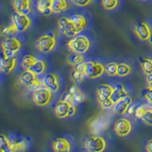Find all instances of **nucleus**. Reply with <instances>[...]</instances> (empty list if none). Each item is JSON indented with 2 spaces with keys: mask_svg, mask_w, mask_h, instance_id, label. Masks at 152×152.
<instances>
[{
  "mask_svg": "<svg viewBox=\"0 0 152 152\" xmlns=\"http://www.w3.org/2000/svg\"><path fill=\"white\" fill-rule=\"evenodd\" d=\"M113 87L107 84L99 85L97 88V99L99 104L110 98L113 92Z\"/></svg>",
  "mask_w": 152,
  "mask_h": 152,
  "instance_id": "nucleus-16",
  "label": "nucleus"
},
{
  "mask_svg": "<svg viewBox=\"0 0 152 152\" xmlns=\"http://www.w3.org/2000/svg\"><path fill=\"white\" fill-rule=\"evenodd\" d=\"M134 32L138 39L143 41L148 40L152 34V28L150 24L146 21H140L135 24Z\"/></svg>",
  "mask_w": 152,
  "mask_h": 152,
  "instance_id": "nucleus-12",
  "label": "nucleus"
},
{
  "mask_svg": "<svg viewBox=\"0 0 152 152\" xmlns=\"http://www.w3.org/2000/svg\"><path fill=\"white\" fill-rule=\"evenodd\" d=\"M109 124V119L107 116L100 113L94 116L88 122V128L94 135H100L108 128Z\"/></svg>",
  "mask_w": 152,
  "mask_h": 152,
  "instance_id": "nucleus-4",
  "label": "nucleus"
},
{
  "mask_svg": "<svg viewBox=\"0 0 152 152\" xmlns=\"http://www.w3.org/2000/svg\"><path fill=\"white\" fill-rule=\"evenodd\" d=\"M0 152H6V151L4 150H2V149H0Z\"/></svg>",
  "mask_w": 152,
  "mask_h": 152,
  "instance_id": "nucleus-43",
  "label": "nucleus"
},
{
  "mask_svg": "<svg viewBox=\"0 0 152 152\" xmlns=\"http://www.w3.org/2000/svg\"><path fill=\"white\" fill-rule=\"evenodd\" d=\"M12 7L15 12L29 15L31 12V0H12Z\"/></svg>",
  "mask_w": 152,
  "mask_h": 152,
  "instance_id": "nucleus-17",
  "label": "nucleus"
},
{
  "mask_svg": "<svg viewBox=\"0 0 152 152\" xmlns=\"http://www.w3.org/2000/svg\"><path fill=\"white\" fill-rule=\"evenodd\" d=\"M56 42V31H53L38 37L35 47L42 53L48 54L55 49Z\"/></svg>",
  "mask_w": 152,
  "mask_h": 152,
  "instance_id": "nucleus-1",
  "label": "nucleus"
},
{
  "mask_svg": "<svg viewBox=\"0 0 152 152\" xmlns=\"http://www.w3.org/2000/svg\"><path fill=\"white\" fill-rule=\"evenodd\" d=\"M11 139H9L5 134H1L0 135V148L2 150L5 151L6 152L9 151V147H10Z\"/></svg>",
  "mask_w": 152,
  "mask_h": 152,
  "instance_id": "nucleus-36",
  "label": "nucleus"
},
{
  "mask_svg": "<svg viewBox=\"0 0 152 152\" xmlns=\"http://www.w3.org/2000/svg\"><path fill=\"white\" fill-rule=\"evenodd\" d=\"M76 107L64 100L57 101L54 107V113L59 119L72 117L76 113Z\"/></svg>",
  "mask_w": 152,
  "mask_h": 152,
  "instance_id": "nucleus-7",
  "label": "nucleus"
},
{
  "mask_svg": "<svg viewBox=\"0 0 152 152\" xmlns=\"http://www.w3.org/2000/svg\"><path fill=\"white\" fill-rule=\"evenodd\" d=\"M43 86V82H42V81H40L39 78H37L36 79L34 80V81H32L29 85H28L26 88H28L30 91L34 92L35 91L38 90L39 88H40Z\"/></svg>",
  "mask_w": 152,
  "mask_h": 152,
  "instance_id": "nucleus-38",
  "label": "nucleus"
},
{
  "mask_svg": "<svg viewBox=\"0 0 152 152\" xmlns=\"http://www.w3.org/2000/svg\"><path fill=\"white\" fill-rule=\"evenodd\" d=\"M132 104V98L128 95L115 104L113 107V111L119 115H124L128 112L129 108Z\"/></svg>",
  "mask_w": 152,
  "mask_h": 152,
  "instance_id": "nucleus-18",
  "label": "nucleus"
},
{
  "mask_svg": "<svg viewBox=\"0 0 152 152\" xmlns=\"http://www.w3.org/2000/svg\"><path fill=\"white\" fill-rule=\"evenodd\" d=\"M141 1H148V0H141Z\"/></svg>",
  "mask_w": 152,
  "mask_h": 152,
  "instance_id": "nucleus-44",
  "label": "nucleus"
},
{
  "mask_svg": "<svg viewBox=\"0 0 152 152\" xmlns=\"http://www.w3.org/2000/svg\"><path fill=\"white\" fill-rule=\"evenodd\" d=\"M117 66L118 63L111 62L107 63L105 66V72L110 76H116L117 74Z\"/></svg>",
  "mask_w": 152,
  "mask_h": 152,
  "instance_id": "nucleus-34",
  "label": "nucleus"
},
{
  "mask_svg": "<svg viewBox=\"0 0 152 152\" xmlns=\"http://www.w3.org/2000/svg\"><path fill=\"white\" fill-rule=\"evenodd\" d=\"M53 152H71L72 145L68 139L65 138H56L52 144Z\"/></svg>",
  "mask_w": 152,
  "mask_h": 152,
  "instance_id": "nucleus-15",
  "label": "nucleus"
},
{
  "mask_svg": "<svg viewBox=\"0 0 152 152\" xmlns=\"http://www.w3.org/2000/svg\"><path fill=\"white\" fill-rule=\"evenodd\" d=\"M132 72V67L126 62H119L117 66V74L116 76L125 78L129 75L130 73Z\"/></svg>",
  "mask_w": 152,
  "mask_h": 152,
  "instance_id": "nucleus-26",
  "label": "nucleus"
},
{
  "mask_svg": "<svg viewBox=\"0 0 152 152\" xmlns=\"http://www.w3.org/2000/svg\"><path fill=\"white\" fill-rule=\"evenodd\" d=\"M21 47L22 44L18 38L15 37H6L2 42V54L7 57L15 56Z\"/></svg>",
  "mask_w": 152,
  "mask_h": 152,
  "instance_id": "nucleus-5",
  "label": "nucleus"
},
{
  "mask_svg": "<svg viewBox=\"0 0 152 152\" xmlns=\"http://www.w3.org/2000/svg\"><path fill=\"white\" fill-rule=\"evenodd\" d=\"M53 92L45 87H41L33 92L32 100L38 107H47L52 100Z\"/></svg>",
  "mask_w": 152,
  "mask_h": 152,
  "instance_id": "nucleus-9",
  "label": "nucleus"
},
{
  "mask_svg": "<svg viewBox=\"0 0 152 152\" xmlns=\"http://www.w3.org/2000/svg\"><path fill=\"white\" fill-rule=\"evenodd\" d=\"M70 2L78 7H85L91 4L93 0H70Z\"/></svg>",
  "mask_w": 152,
  "mask_h": 152,
  "instance_id": "nucleus-39",
  "label": "nucleus"
},
{
  "mask_svg": "<svg viewBox=\"0 0 152 152\" xmlns=\"http://www.w3.org/2000/svg\"><path fill=\"white\" fill-rule=\"evenodd\" d=\"M145 150L147 152H152V139H150L147 142L145 146Z\"/></svg>",
  "mask_w": 152,
  "mask_h": 152,
  "instance_id": "nucleus-41",
  "label": "nucleus"
},
{
  "mask_svg": "<svg viewBox=\"0 0 152 152\" xmlns=\"http://www.w3.org/2000/svg\"><path fill=\"white\" fill-rule=\"evenodd\" d=\"M101 4L105 10L112 11L118 7L119 0H101Z\"/></svg>",
  "mask_w": 152,
  "mask_h": 152,
  "instance_id": "nucleus-32",
  "label": "nucleus"
},
{
  "mask_svg": "<svg viewBox=\"0 0 152 152\" xmlns=\"http://www.w3.org/2000/svg\"><path fill=\"white\" fill-rule=\"evenodd\" d=\"M84 68H85V62L81 63V64L74 66L73 71L71 74V78L75 85L81 84V82H83L85 77H86L85 72H84Z\"/></svg>",
  "mask_w": 152,
  "mask_h": 152,
  "instance_id": "nucleus-20",
  "label": "nucleus"
},
{
  "mask_svg": "<svg viewBox=\"0 0 152 152\" xmlns=\"http://www.w3.org/2000/svg\"><path fill=\"white\" fill-rule=\"evenodd\" d=\"M86 78L89 79H96L103 75L105 72V69L102 63L97 62V61H88L85 62V68H84Z\"/></svg>",
  "mask_w": 152,
  "mask_h": 152,
  "instance_id": "nucleus-8",
  "label": "nucleus"
},
{
  "mask_svg": "<svg viewBox=\"0 0 152 152\" xmlns=\"http://www.w3.org/2000/svg\"><path fill=\"white\" fill-rule=\"evenodd\" d=\"M28 144L27 141L22 138H15L11 139L9 151L10 152H26Z\"/></svg>",
  "mask_w": 152,
  "mask_h": 152,
  "instance_id": "nucleus-19",
  "label": "nucleus"
},
{
  "mask_svg": "<svg viewBox=\"0 0 152 152\" xmlns=\"http://www.w3.org/2000/svg\"><path fill=\"white\" fill-rule=\"evenodd\" d=\"M113 88V92L110 98L112 99L113 101L115 102V104L117 101L121 100V99L124 98L126 96H128V91L124 87V85H123L122 84H117Z\"/></svg>",
  "mask_w": 152,
  "mask_h": 152,
  "instance_id": "nucleus-23",
  "label": "nucleus"
},
{
  "mask_svg": "<svg viewBox=\"0 0 152 152\" xmlns=\"http://www.w3.org/2000/svg\"><path fill=\"white\" fill-rule=\"evenodd\" d=\"M57 24L59 31L67 37H74L82 31L75 26L70 18H60L57 21Z\"/></svg>",
  "mask_w": 152,
  "mask_h": 152,
  "instance_id": "nucleus-6",
  "label": "nucleus"
},
{
  "mask_svg": "<svg viewBox=\"0 0 152 152\" xmlns=\"http://www.w3.org/2000/svg\"><path fill=\"white\" fill-rule=\"evenodd\" d=\"M72 22L75 24L76 27H78L80 30L83 31L85 28L86 27L87 21L85 16L80 14H75L70 17Z\"/></svg>",
  "mask_w": 152,
  "mask_h": 152,
  "instance_id": "nucleus-30",
  "label": "nucleus"
},
{
  "mask_svg": "<svg viewBox=\"0 0 152 152\" xmlns=\"http://www.w3.org/2000/svg\"><path fill=\"white\" fill-rule=\"evenodd\" d=\"M11 22L14 24L18 32H24L26 31L31 25V19L28 15L21 14L15 12L11 16Z\"/></svg>",
  "mask_w": 152,
  "mask_h": 152,
  "instance_id": "nucleus-10",
  "label": "nucleus"
},
{
  "mask_svg": "<svg viewBox=\"0 0 152 152\" xmlns=\"http://www.w3.org/2000/svg\"><path fill=\"white\" fill-rule=\"evenodd\" d=\"M149 107H150V104H148V103L147 104H142V105L140 106H136L135 113H134L135 117L138 119H142V116H144L145 111L147 110V109Z\"/></svg>",
  "mask_w": 152,
  "mask_h": 152,
  "instance_id": "nucleus-35",
  "label": "nucleus"
},
{
  "mask_svg": "<svg viewBox=\"0 0 152 152\" xmlns=\"http://www.w3.org/2000/svg\"><path fill=\"white\" fill-rule=\"evenodd\" d=\"M16 64H17V57H7L2 54V57L0 59V69L2 72L5 74H9L14 70Z\"/></svg>",
  "mask_w": 152,
  "mask_h": 152,
  "instance_id": "nucleus-14",
  "label": "nucleus"
},
{
  "mask_svg": "<svg viewBox=\"0 0 152 152\" xmlns=\"http://www.w3.org/2000/svg\"><path fill=\"white\" fill-rule=\"evenodd\" d=\"M148 41L149 42V43H150V44H151V45H152V34L151 35L150 38H149L148 40Z\"/></svg>",
  "mask_w": 152,
  "mask_h": 152,
  "instance_id": "nucleus-42",
  "label": "nucleus"
},
{
  "mask_svg": "<svg viewBox=\"0 0 152 152\" xmlns=\"http://www.w3.org/2000/svg\"><path fill=\"white\" fill-rule=\"evenodd\" d=\"M53 0H36V8L43 15H49L53 13Z\"/></svg>",
  "mask_w": 152,
  "mask_h": 152,
  "instance_id": "nucleus-21",
  "label": "nucleus"
},
{
  "mask_svg": "<svg viewBox=\"0 0 152 152\" xmlns=\"http://www.w3.org/2000/svg\"><path fill=\"white\" fill-rule=\"evenodd\" d=\"M91 46V41L89 38L83 34H78L72 37L66 43V47L72 53L78 54L86 53Z\"/></svg>",
  "mask_w": 152,
  "mask_h": 152,
  "instance_id": "nucleus-2",
  "label": "nucleus"
},
{
  "mask_svg": "<svg viewBox=\"0 0 152 152\" xmlns=\"http://www.w3.org/2000/svg\"><path fill=\"white\" fill-rule=\"evenodd\" d=\"M47 64L43 59H37L28 69V71L33 73L36 76L43 75L47 71Z\"/></svg>",
  "mask_w": 152,
  "mask_h": 152,
  "instance_id": "nucleus-22",
  "label": "nucleus"
},
{
  "mask_svg": "<svg viewBox=\"0 0 152 152\" xmlns=\"http://www.w3.org/2000/svg\"><path fill=\"white\" fill-rule=\"evenodd\" d=\"M69 8V5L67 0H53L52 6L53 13L60 14L67 10Z\"/></svg>",
  "mask_w": 152,
  "mask_h": 152,
  "instance_id": "nucleus-25",
  "label": "nucleus"
},
{
  "mask_svg": "<svg viewBox=\"0 0 152 152\" xmlns=\"http://www.w3.org/2000/svg\"><path fill=\"white\" fill-rule=\"evenodd\" d=\"M69 92L72 94L75 104H81L83 103L86 99V96L84 92L81 90V88L77 85H74L70 87Z\"/></svg>",
  "mask_w": 152,
  "mask_h": 152,
  "instance_id": "nucleus-24",
  "label": "nucleus"
},
{
  "mask_svg": "<svg viewBox=\"0 0 152 152\" xmlns=\"http://www.w3.org/2000/svg\"><path fill=\"white\" fill-rule=\"evenodd\" d=\"M139 63L143 72L146 75L152 74V59L148 57H139Z\"/></svg>",
  "mask_w": 152,
  "mask_h": 152,
  "instance_id": "nucleus-27",
  "label": "nucleus"
},
{
  "mask_svg": "<svg viewBox=\"0 0 152 152\" xmlns=\"http://www.w3.org/2000/svg\"><path fill=\"white\" fill-rule=\"evenodd\" d=\"M37 78L35 75H34L33 73L31 72L28 70H24L20 76H19V81L21 85H24L25 87H27L28 85H29L32 82L34 79Z\"/></svg>",
  "mask_w": 152,
  "mask_h": 152,
  "instance_id": "nucleus-28",
  "label": "nucleus"
},
{
  "mask_svg": "<svg viewBox=\"0 0 152 152\" xmlns=\"http://www.w3.org/2000/svg\"><path fill=\"white\" fill-rule=\"evenodd\" d=\"M85 61V57L83 55L75 53H72L69 54L66 58V62L69 65H71L72 66H75L78 64H81Z\"/></svg>",
  "mask_w": 152,
  "mask_h": 152,
  "instance_id": "nucleus-29",
  "label": "nucleus"
},
{
  "mask_svg": "<svg viewBox=\"0 0 152 152\" xmlns=\"http://www.w3.org/2000/svg\"><path fill=\"white\" fill-rule=\"evenodd\" d=\"M16 33H18L16 29L15 26L12 22L8 24L7 26L3 27L2 29V35L5 37H12L13 35L15 34Z\"/></svg>",
  "mask_w": 152,
  "mask_h": 152,
  "instance_id": "nucleus-33",
  "label": "nucleus"
},
{
  "mask_svg": "<svg viewBox=\"0 0 152 152\" xmlns=\"http://www.w3.org/2000/svg\"><path fill=\"white\" fill-rule=\"evenodd\" d=\"M100 105L101 106L104 110H109L111 109V108H113L114 105H115V102L113 101L112 99H107V100H104L103 102L100 103Z\"/></svg>",
  "mask_w": 152,
  "mask_h": 152,
  "instance_id": "nucleus-40",
  "label": "nucleus"
},
{
  "mask_svg": "<svg viewBox=\"0 0 152 152\" xmlns=\"http://www.w3.org/2000/svg\"><path fill=\"white\" fill-rule=\"evenodd\" d=\"M132 130V124L129 119L119 118L114 124V132L118 136H128Z\"/></svg>",
  "mask_w": 152,
  "mask_h": 152,
  "instance_id": "nucleus-11",
  "label": "nucleus"
},
{
  "mask_svg": "<svg viewBox=\"0 0 152 152\" xmlns=\"http://www.w3.org/2000/svg\"><path fill=\"white\" fill-rule=\"evenodd\" d=\"M43 87L48 88L52 92H57L60 88L59 76L55 73H48L42 79Z\"/></svg>",
  "mask_w": 152,
  "mask_h": 152,
  "instance_id": "nucleus-13",
  "label": "nucleus"
},
{
  "mask_svg": "<svg viewBox=\"0 0 152 152\" xmlns=\"http://www.w3.org/2000/svg\"><path fill=\"white\" fill-rule=\"evenodd\" d=\"M142 120L147 126H152V105L150 104V107L145 111L144 116L142 118Z\"/></svg>",
  "mask_w": 152,
  "mask_h": 152,
  "instance_id": "nucleus-37",
  "label": "nucleus"
},
{
  "mask_svg": "<svg viewBox=\"0 0 152 152\" xmlns=\"http://www.w3.org/2000/svg\"><path fill=\"white\" fill-rule=\"evenodd\" d=\"M83 145L88 152H104L107 144L104 137L92 134L85 138Z\"/></svg>",
  "mask_w": 152,
  "mask_h": 152,
  "instance_id": "nucleus-3",
  "label": "nucleus"
},
{
  "mask_svg": "<svg viewBox=\"0 0 152 152\" xmlns=\"http://www.w3.org/2000/svg\"><path fill=\"white\" fill-rule=\"evenodd\" d=\"M37 59L35 56L31 55V54H27V55H24L22 57L21 61V66L24 70H28L29 69L30 66L33 64L34 62Z\"/></svg>",
  "mask_w": 152,
  "mask_h": 152,
  "instance_id": "nucleus-31",
  "label": "nucleus"
}]
</instances>
